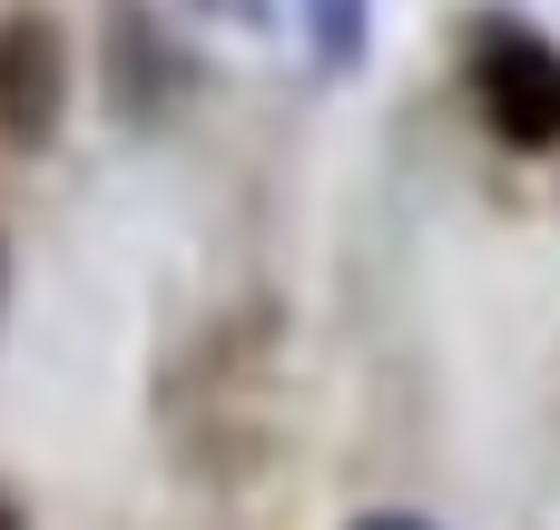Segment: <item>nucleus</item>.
Instances as JSON below:
<instances>
[{"instance_id":"obj_6","label":"nucleus","mask_w":560,"mask_h":530,"mask_svg":"<svg viewBox=\"0 0 560 530\" xmlns=\"http://www.w3.org/2000/svg\"><path fill=\"white\" fill-rule=\"evenodd\" d=\"M0 530H30V521H20V492H10V482H0Z\"/></svg>"},{"instance_id":"obj_4","label":"nucleus","mask_w":560,"mask_h":530,"mask_svg":"<svg viewBox=\"0 0 560 530\" xmlns=\"http://www.w3.org/2000/svg\"><path fill=\"white\" fill-rule=\"evenodd\" d=\"M305 59L325 79H354L374 59V0H305Z\"/></svg>"},{"instance_id":"obj_5","label":"nucleus","mask_w":560,"mask_h":530,"mask_svg":"<svg viewBox=\"0 0 560 530\" xmlns=\"http://www.w3.org/2000/svg\"><path fill=\"white\" fill-rule=\"evenodd\" d=\"M345 530H433V521H423V511H354Z\"/></svg>"},{"instance_id":"obj_3","label":"nucleus","mask_w":560,"mask_h":530,"mask_svg":"<svg viewBox=\"0 0 560 530\" xmlns=\"http://www.w3.org/2000/svg\"><path fill=\"white\" fill-rule=\"evenodd\" d=\"M98 10H108V30H98V98L118 108V128H158L177 108V89H187L167 20L148 0H98Z\"/></svg>"},{"instance_id":"obj_1","label":"nucleus","mask_w":560,"mask_h":530,"mask_svg":"<svg viewBox=\"0 0 560 530\" xmlns=\"http://www.w3.org/2000/svg\"><path fill=\"white\" fill-rule=\"evenodd\" d=\"M472 108L502 148L551 157L560 148V39H541L512 10H482L472 20Z\"/></svg>"},{"instance_id":"obj_7","label":"nucleus","mask_w":560,"mask_h":530,"mask_svg":"<svg viewBox=\"0 0 560 530\" xmlns=\"http://www.w3.org/2000/svg\"><path fill=\"white\" fill-rule=\"evenodd\" d=\"M0 325H10V246H0Z\"/></svg>"},{"instance_id":"obj_2","label":"nucleus","mask_w":560,"mask_h":530,"mask_svg":"<svg viewBox=\"0 0 560 530\" xmlns=\"http://www.w3.org/2000/svg\"><path fill=\"white\" fill-rule=\"evenodd\" d=\"M69 89H79L69 30H59L49 10H10V20H0V148L39 157V148L69 128Z\"/></svg>"}]
</instances>
